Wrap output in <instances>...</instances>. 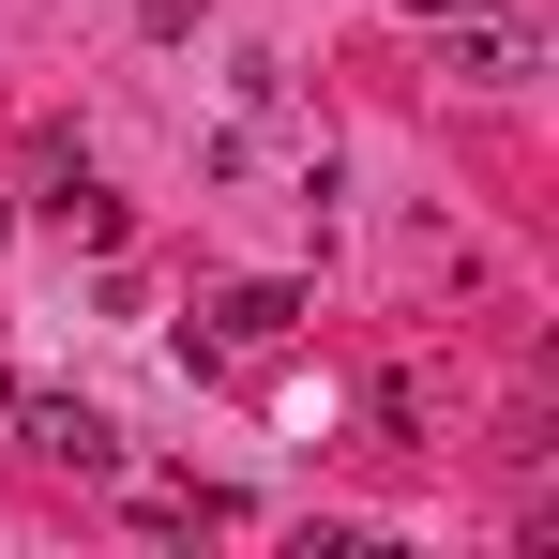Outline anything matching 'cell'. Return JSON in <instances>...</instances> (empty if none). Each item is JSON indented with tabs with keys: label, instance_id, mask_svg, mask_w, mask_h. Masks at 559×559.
I'll return each instance as SVG.
<instances>
[{
	"label": "cell",
	"instance_id": "5b68a950",
	"mask_svg": "<svg viewBox=\"0 0 559 559\" xmlns=\"http://www.w3.org/2000/svg\"><path fill=\"white\" fill-rule=\"evenodd\" d=\"M0 227H15V197H0Z\"/></svg>",
	"mask_w": 559,
	"mask_h": 559
},
{
	"label": "cell",
	"instance_id": "6da1fadb",
	"mask_svg": "<svg viewBox=\"0 0 559 559\" xmlns=\"http://www.w3.org/2000/svg\"><path fill=\"white\" fill-rule=\"evenodd\" d=\"M0 424H15V439H31L46 468H92V484L121 468V424H106V408H76V393H15Z\"/></svg>",
	"mask_w": 559,
	"mask_h": 559
},
{
	"label": "cell",
	"instance_id": "8992f818",
	"mask_svg": "<svg viewBox=\"0 0 559 559\" xmlns=\"http://www.w3.org/2000/svg\"><path fill=\"white\" fill-rule=\"evenodd\" d=\"M408 15H439V0H408Z\"/></svg>",
	"mask_w": 559,
	"mask_h": 559
},
{
	"label": "cell",
	"instance_id": "3957f363",
	"mask_svg": "<svg viewBox=\"0 0 559 559\" xmlns=\"http://www.w3.org/2000/svg\"><path fill=\"white\" fill-rule=\"evenodd\" d=\"M212 318H227V333H212V348H182V364H258V348H287V318H302V287H227Z\"/></svg>",
	"mask_w": 559,
	"mask_h": 559
},
{
	"label": "cell",
	"instance_id": "7a4b0ae2",
	"mask_svg": "<svg viewBox=\"0 0 559 559\" xmlns=\"http://www.w3.org/2000/svg\"><path fill=\"white\" fill-rule=\"evenodd\" d=\"M424 31H439V76H468V92H514V76H530V31H514V15H468V0H439Z\"/></svg>",
	"mask_w": 559,
	"mask_h": 559
},
{
	"label": "cell",
	"instance_id": "277c9868",
	"mask_svg": "<svg viewBox=\"0 0 559 559\" xmlns=\"http://www.w3.org/2000/svg\"><path fill=\"white\" fill-rule=\"evenodd\" d=\"M61 227H76L92 258H121V197H106V182H61Z\"/></svg>",
	"mask_w": 559,
	"mask_h": 559
}]
</instances>
